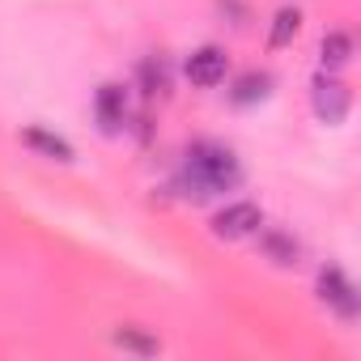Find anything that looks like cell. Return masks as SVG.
Returning <instances> with one entry per match:
<instances>
[{
  "label": "cell",
  "mask_w": 361,
  "mask_h": 361,
  "mask_svg": "<svg viewBox=\"0 0 361 361\" xmlns=\"http://www.w3.org/2000/svg\"><path fill=\"white\" fill-rule=\"evenodd\" d=\"M264 226V213H259V204H251V200H238V204H230V209H221L217 217H213V234L217 238H247V234H255Z\"/></svg>",
  "instance_id": "3957f363"
},
{
  "label": "cell",
  "mask_w": 361,
  "mask_h": 361,
  "mask_svg": "<svg viewBox=\"0 0 361 361\" xmlns=\"http://www.w3.org/2000/svg\"><path fill=\"white\" fill-rule=\"evenodd\" d=\"M319 60H323V68H344V64L353 60V39H348V35H340V30H331V35H323V47H319Z\"/></svg>",
  "instance_id": "9c48e42d"
},
{
  "label": "cell",
  "mask_w": 361,
  "mask_h": 361,
  "mask_svg": "<svg viewBox=\"0 0 361 361\" xmlns=\"http://www.w3.org/2000/svg\"><path fill=\"white\" fill-rule=\"evenodd\" d=\"M319 302L327 306V310H336L340 319H357V289H353V281L331 264V268H323L319 272Z\"/></svg>",
  "instance_id": "7a4b0ae2"
},
{
  "label": "cell",
  "mask_w": 361,
  "mask_h": 361,
  "mask_svg": "<svg viewBox=\"0 0 361 361\" xmlns=\"http://www.w3.org/2000/svg\"><path fill=\"white\" fill-rule=\"evenodd\" d=\"M115 344H119V348H132V353H145V357H149V353H157V340L140 336L136 327H119V331H115Z\"/></svg>",
  "instance_id": "4fadbf2b"
},
{
  "label": "cell",
  "mask_w": 361,
  "mask_h": 361,
  "mask_svg": "<svg viewBox=\"0 0 361 361\" xmlns=\"http://www.w3.org/2000/svg\"><path fill=\"white\" fill-rule=\"evenodd\" d=\"M221 77H226V51H221V47H200V51L188 56V81H192V85L209 90V85H217Z\"/></svg>",
  "instance_id": "5b68a950"
},
{
  "label": "cell",
  "mask_w": 361,
  "mask_h": 361,
  "mask_svg": "<svg viewBox=\"0 0 361 361\" xmlns=\"http://www.w3.org/2000/svg\"><path fill=\"white\" fill-rule=\"evenodd\" d=\"M140 81H145V94H166V90H170L161 60H145V64H140Z\"/></svg>",
  "instance_id": "7c38bea8"
},
{
  "label": "cell",
  "mask_w": 361,
  "mask_h": 361,
  "mask_svg": "<svg viewBox=\"0 0 361 361\" xmlns=\"http://www.w3.org/2000/svg\"><path fill=\"white\" fill-rule=\"evenodd\" d=\"M238 178H243L238 157H234L226 145H217V140H200V145H192L188 157H183V188H188V196H196V200H209V196L230 192Z\"/></svg>",
  "instance_id": "6da1fadb"
},
{
  "label": "cell",
  "mask_w": 361,
  "mask_h": 361,
  "mask_svg": "<svg viewBox=\"0 0 361 361\" xmlns=\"http://www.w3.org/2000/svg\"><path fill=\"white\" fill-rule=\"evenodd\" d=\"M314 115L323 123H340L348 115V90L340 81H314Z\"/></svg>",
  "instance_id": "8992f818"
},
{
  "label": "cell",
  "mask_w": 361,
  "mask_h": 361,
  "mask_svg": "<svg viewBox=\"0 0 361 361\" xmlns=\"http://www.w3.org/2000/svg\"><path fill=\"white\" fill-rule=\"evenodd\" d=\"M22 140H26L30 149H39L43 157H51V161H73V145H68L64 136L47 132V128H26V132H22Z\"/></svg>",
  "instance_id": "52a82bcc"
},
{
  "label": "cell",
  "mask_w": 361,
  "mask_h": 361,
  "mask_svg": "<svg viewBox=\"0 0 361 361\" xmlns=\"http://www.w3.org/2000/svg\"><path fill=\"white\" fill-rule=\"evenodd\" d=\"M259 251H264L272 264H281V268H293L298 255H302V247H298L289 234H281V230H264V234H259Z\"/></svg>",
  "instance_id": "ba28073f"
},
{
  "label": "cell",
  "mask_w": 361,
  "mask_h": 361,
  "mask_svg": "<svg viewBox=\"0 0 361 361\" xmlns=\"http://www.w3.org/2000/svg\"><path fill=\"white\" fill-rule=\"evenodd\" d=\"M268 90H272V77H268V73H247V77H238V85H234V102H238V106L264 102Z\"/></svg>",
  "instance_id": "30bf717a"
},
{
  "label": "cell",
  "mask_w": 361,
  "mask_h": 361,
  "mask_svg": "<svg viewBox=\"0 0 361 361\" xmlns=\"http://www.w3.org/2000/svg\"><path fill=\"white\" fill-rule=\"evenodd\" d=\"M94 111H98V128L106 136H115L128 119V90L123 85H102L98 98H94Z\"/></svg>",
  "instance_id": "277c9868"
},
{
  "label": "cell",
  "mask_w": 361,
  "mask_h": 361,
  "mask_svg": "<svg viewBox=\"0 0 361 361\" xmlns=\"http://www.w3.org/2000/svg\"><path fill=\"white\" fill-rule=\"evenodd\" d=\"M298 30H302V13H298V9H281V13L272 18L268 47H289V43L298 39Z\"/></svg>",
  "instance_id": "8fae6325"
}]
</instances>
